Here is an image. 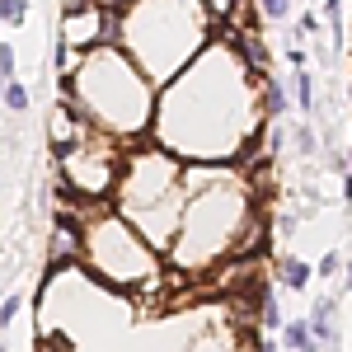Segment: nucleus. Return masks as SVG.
<instances>
[{
	"instance_id": "obj_19",
	"label": "nucleus",
	"mask_w": 352,
	"mask_h": 352,
	"mask_svg": "<svg viewBox=\"0 0 352 352\" xmlns=\"http://www.w3.org/2000/svg\"><path fill=\"white\" fill-rule=\"evenodd\" d=\"M14 315H19V296H5V310H0V320H5V324H14Z\"/></svg>"
},
{
	"instance_id": "obj_10",
	"label": "nucleus",
	"mask_w": 352,
	"mask_h": 352,
	"mask_svg": "<svg viewBox=\"0 0 352 352\" xmlns=\"http://www.w3.org/2000/svg\"><path fill=\"white\" fill-rule=\"evenodd\" d=\"M282 287H287V292H305V287H310V263L296 258V254H287V258H282Z\"/></svg>"
},
{
	"instance_id": "obj_18",
	"label": "nucleus",
	"mask_w": 352,
	"mask_h": 352,
	"mask_svg": "<svg viewBox=\"0 0 352 352\" xmlns=\"http://www.w3.org/2000/svg\"><path fill=\"white\" fill-rule=\"evenodd\" d=\"M296 151L300 155H315V132L310 127H296Z\"/></svg>"
},
{
	"instance_id": "obj_9",
	"label": "nucleus",
	"mask_w": 352,
	"mask_h": 352,
	"mask_svg": "<svg viewBox=\"0 0 352 352\" xmlns=\"http://www.w3.org/2000/svg\"><path fill=\"white\" fill-rule=\"evenodd\" d=\"M282 348H292V352H310L315 348V329H310V320H287V324H282Z\"/></svg>"
},
{
	"instance_id": "obj_17",
	"label": "nucleus",
	"mask_w": 352,
	"mask_h": 352,
	"mask_svg": "<svg viewBox=\"0 0 352 352\" xmlns=\"http://www.w3.org/2000/svg\"><path fill=\"white\" fill-rule=\"evenodd\" d=\"M0 76L14 80V47H10V43H0Z\"/></svg>"
},
{
	"instance_id": "obj_1",
	"label": "nucleus",
	"mask_w": 352,
	"mask_h": 352,
	"mask_svg": "<svg viewBox=\"0 0 352 352\" xmlns=\"http://www.w3.org/2000/svg\"><path fill=\"white\" fill-rule=\"evenodd\" d=\"M240 47L207 43L197 61H188L164 85L155 104V141L179 160H230L244 155L258 127V104L249 85V61Z\"/></svg>"
},
{
	"instance_id": "obj_2",
	"label": "nucleus",
	"mask_w": 352,
	"mask_h": 352,
	"mask_svg": "<svg viewBox=\"0 0 352 352\" xmlns=\"http://www.w3.org/2000/svg\"><path fill=\"white\" fill-rule=\"evenodd\" d=\"M188 202H184V226L169 244V258L179 268H212L226 254H235V244L249 240V184L235 169H188Z\"/></svg>"
},
{
	"instance_id": "obj_6",
	"label": "nucleus",
	"mask_w": 352,
	"mask_h": 352,
	"mask_svg": "<svg viewBox=\"0 0 352 352\" xmlns=\"http://www.w3.org/2000/svg\"><path fill=\"white\" fill-rule=\"evenodd\" d=\"M61 160V174H66V184L85 197H109L118 188V179H122V155H118V136L99 132V127H89V132L71 146V151H61L56 155Z\"/></svg>"
},
{
	"instance_id": "obj_21",
	"label": "nucleus",
	"mask_w": 352,
	"mask_h": 352,
	"mask_svg": "<svg viewBox=\"0 0 352 352\" xmlns=\"http://www.w3.org/2000/svg\"><path fill=\"white\" fill-rule=\"evenodd\" d=\"M207 5H212V14H217V19H221V14H230V10H235V0H207Z\"/></svg>"
},
{
	"instance_id": "obj_23",
	"label": "nucleus",
	"mask_w": 352,
	"mask_h": 352,
	"mask_svg": "<svg viewBox=\"0 0 352 352\" xmlns=\"http://www.w3.org/2000/svg\"><path fill=\"white\" fill-rule=\"evenodd\" d=\"M343 287H348V292H352V263H348V268H343Z\"/></svg>"
},
{
	"instance_id": "obj_13",
	"label": "nucleus",
	"mask_w": 352,
	"mask_h": 352,
	"mask_svg": "<svg viewBox=\"0 0 352 352\" xmlns=\"http://www.w3.org/2000/svg\"><path fill=\"white\" fill-rule=\"evenodd\" d=\"M0 19H5V28H19L28 19V5L24 0H0Z\"/></svg>"
},
{
	"instance_id": "obj_20",
	"label": "nucleus",
	"mask_w": 352,
	"mask_h": 352,
	"mask_svg": "<svg viewBox=\"0 0 352 352\" xmlns=\"http://www.w3.org/2000/svg\"><path fill=\"white\" fill-rule=\"evenodd\" d=\"M300 33H305V38H310V33H320V19H315V14H310V10H305V14H300Z\"/></svg>"
},
{
	"instance_id": "obj_8",
	"label": "nucleus",
	"mask_w": 352,
	"mask_h": 352,
	"mask_svg": "<svg viewBox=\"0 0 352 352\" xmlns=\"http://www.w3.org/2000/svg\"><path fill=\"white\" fill-rule=\"evenodd\" d=\"M310 329H315V338L320 343H338V305H333V296H320L315 305H310Z\"/></svg>"
},
{
	"instance_id": "obj_15",
	"label": "nucleus",
	"mask_w": 352,
	"mask_h": 352,
	"mask_svg": "<svg viewBox=\"0 0 352 352\" xmlns=\"http://www.w3.org/2000/svg\"><path fill=\"white\" fill-rule=\"evenodd\" d=\"M287 10H292V0H258V14L263 19H287Z\"/></svg>"
},
{
	"instance_id": "obj_5",
	"label": "nucleus",
	"mask_w": 352,
	"mask_h": 352,
	"mask_svg": "<svg viewBox=\"0 0 352 352\" xmlns=\"http://www.w3.org/2000/svg\"><path fill=\"white\" fill-rule=\"evenodd\" d=\"M89 272H99L109 287H155L160 282V258L155 244L136 230L122 212H94L85 221V244H80Z\"/></svg>"
},
{
	"instance_id": "obj_22",
	"label": "nucleus",
	"mask_w": 352,
	"mask_h": 352,
	"mask_svg": "<svg viewBox=\"0 0 352 352\" xmlns=\"http://www.w3.org/2000/svg\"><path fill=\"white\" fill-rule=\"evenodd\" d=\"M343 197H348V202H352V169H348V174H343Z\"/></svg>"
},
{
	"instance_id": "obj_3",
	"label": "nucleus",
	"mask_w": 352,
	"mask_h": 352,
	"mask_svg": "<svg viewBox=\"0 0 352 352\" xmlns=\"http://www.w3.org/2000/svg\"><path fill=\"white\" fill-rule=\"evenodd\" d=\"M71 104L80 118L99 132L132 141L151 118V76L141 71V61H127L122 47H89L85 61L71 71Z\"/></svg>"
},
{
	"instance_id": "obj_11",
	"label": "nucleus",
	"mask_w": 352,
	"mask_h": 352,
	"mask_svg": "<svg viewBox=\"0 0 352 352\" xmlns=\"http://www.w3.org/2000/svg\"><path fill=\"white\" fill-rule=\"evenodd\" d=\"M296 104L305 113L315 109V80H310V71H305V66H296Z\"/></svg>"
},
{
	"instance_id": "obj_7",
	"label": "nucleus",
	"mask_w": 352,
	"mask_h": 352,
	"mask_svg": "<svg viewBox=\"0 0 352 352\" xmlns=\"http://www.w3.org/2000/svg\"><path fill=\"white\" fill-rule=\"evenodd\" d=\"M104 33H109V14L94 10V5H85V10H76V14L66 19L61 43H66V47H89V43H99Z\"/></svg>"
},
{
	"instance_id": "obj_14",
	"label": "nucleus",
	"mask_w": 352,
	"mask_h": 352,
	"mask_svg": "<svg viewBox=\"0 0 352 352\" xmlns=\"http://www.w3.org/2000/svg\"><path fill=\"white\" fill-rule=\"evenodd\" d=\"M287 109V94H282V85H263V113H282Z\"/></svg>"
},
{
	"instance_id": "obj_24",
	"label": "nucleus",
	"mask_w": 352,
	"mask_h": 352,
	"mask_svg": "<svg viewBox=\"0 0 352 352\" xmlns=\"http://www.w3.org/2000/svg\"><path fill=\"white\" fill-rule=\"evenodd\" d=\"M258 352H277V343H258Z\"/></svg>"
},
{
	"instance_id": "obj_4",
	"label": "nucleus",
	"mask_w": 352,
	"mask_h": 352,
	"mask_svg": "<svg viewBox=\"0 0 352 352\" xmlns=\"http://www.w3.org/2000/svg\"><path fill=\"white\" fill-rule=\"evenodd\" d=\"M212 19L217 14L207 0H132V10L118 19V33L151 80H174L207 47Z\"/></svg>"
},
{
	"instance_id": "obj_12",
	"label": "nucleus",
	"mask_w": 352,
	"mask_h": 352,
	"mask_svg": "<svg viewBox=\"0 0 352 352\" xmlns=\"http://www.w3.org/2000/svg\"><path fill=\"white\" fill-rule=\"evenodd\" d=\"M5 109H10V113H24L28 109V85L5 80Z\"/></svg>"
},
{
	"instance_id": "obj_16",
	"label": "nucleus",
	"mask_w": 352,
	"mask_h": 352,
	"mask_svg": "<svg viewBox=\"0 0 352 352\" xmlns=\"http://www.w3.org/2000/svg\"><path fill=\"white\" fill-rule=\"evenodd\" d=\"M348 263H343V254H324L320 258V277H333V272H343Z\"/></svg>"
}]
</instances>
